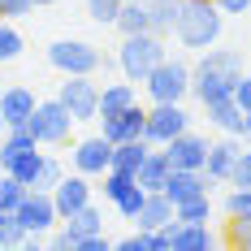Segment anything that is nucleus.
I'll return each mask as SVG.
<instances>
[{
  "label": "nucleus",
  "mask_w": 251,
  "mask_h": 251,
  "mask_svg": "<svg viewBox=\"0 0 251 251\" xmlns=\"http://www.w3.org/2000/svg\"><path fill=\"white\" fill-rule=\"evenodd\" d=\"M221 30H226V13L212 4V0H182L174 18V39L191 52H203L212 44H221Z\"/></svg>",
  "instance_id": "1"
},
{
  "label": "nucleus",
  "mask_w": 251,
  "mask_h": 251,
  "mask_svg": "<svg viewBox=\"0 0 251 251\" xmlns=\"http://www.w3.org/2000/svg\"><path fill=\"white\" fill-rule=\"evenodd\" d=\"M165 39L151 35V30H139V35H122V48H117V70H122L126 82H143V78L165 61Z\"/></svg>",
  "instance_id": "2"
},
{
  "label": "nucleus",
  "mask_w": 251,
  "mask_h": 251,
  "mask_svg": "<svg viewBox=\"0 0 251 251\" xmlns=\"http://www.w3.org/2000/svg\"><path fill=\"white\" fill-rule=\"evenodd\" d=\"M143 91L151 104H182L191 96V65L182 56H165L148 78H143Z\"/></svg>",
  "instance_id": "3"
},
{
  "label": "nucleus",
  "mask_w": 251,
  "mask_h": 251,
  "mask_svg": "<svg viewBox=\"0 0 251 251\" xmlns=\"http://www.w3.org/2000/svg\"><path fill=\"white\" fill-rule=\"evenodd\" d=\"M74 126L78 122L70 117V108H65L61 100H39V104H35V113H30V122H26V130L35 134L39 148H65Z\"/></svg>",
  "instance_id": "4"
},
{
  "label": "nucleus",
  "mask_w": 251,
  "mask_h": 251,
  "mask_svg": "<svg viewBox=\"0 0 251 251\" xmlns=\"http://www.w3.org/2000/svg\"><path fill=\"white\" fill-rule=\"evenodd\" d=\"M56 100L70 108L74 122H96L100 117V82H96V74H65Z\"/></svg>",
  "instance_id": "5"
},
{
  "label": "nucleus",
  "mask_w": 251,
  "mask_h": 251,
  "mask_svg": "<svg viewBox=\"0 0 251 251\" xmlns=\"http://www.w3.org/2000/svg\"><path fill=\"white\" fill-rule=\"evenodd\" d=\"M48 65L56 74H96L104 65V56L96 52V44H87V39H56L48 48Z\"/></svg>",
  "instance_id": "6"
},
{
  "label": "nucleus",
  "mask_w": 251,
  "mask_h": 251,
  "mask_svg": "<svg viewBox=\"0 0 251 251\" xmlns=\"http://www.w3.org/2000/svg\"><path fill=\"white\" fill-rule=\"evenodd\" d=\"M191 130V113L182 104H151L148 108V122H143V139L151 148H165L174 134Z\"/></svg>",
  "instance_id": "7"
},
{
  "label": "nucleus",
  "mask_w": 251,
  "mask_h": 251,
  "mask_svg": "<svg viewBox=\"0 0 251 251\" xmlns=\"http://www.w3.org/2000/svg\"><path fill=\"white\" fill-rule=\"evenodd\" d=\"M13 217L22 221L26 234H52V226H61V212L52 203V191H26V200L13 208Z\"/></svg>",
  "instance_id": "8"
},
{
  "label": "nucleus",
  "mask_w": 251,
  "mask_h": 251,
  "mask_svg": "<svg viewBox=\"0 0 251 251\" xmlns=\"http://www.w3.org/2000/svg\"><path fill=\"white\" fill-rule=\"evenodd\" d=\"M70 165H74V174L82 177H100L108 165H113V143L104 139V134H87V139H78L74 148H70Z\"/></svg>",
  "instance_id": "9"
},
{
  "label": "nucleus",
  "mask_w": 251,
  "mask_h": 251,
  "mask_svg": "<svg viewBox=\"0 0 251 251\" xmlns=\"http://www.w3.org/2000/svg\"><path fill=\"white\" fill-rule=\"evenodd\" d=\"M96 122H100V134L108 139V143L143 139V122H148V108H143V104L134 100L130 108H122V113H100Z\"/></svg>",
  "instance_id": "10"
},
{
  "label": "nucleus",
  "mask_w": 251,
  "mask_h": 251,
  "mask_svg": "<svg viewBox=\"0 0 251 251\" xmlns=\"http://www.w3.org/2000/svg\"><path fill=\"white\" fill-rule=\"evenodd\" d=\"M165 234H169V251H212V247H221V234L208 221H174Z\"/></svg>",
  "instance_id": "11"
},
{
  "label": "nucleus",
  "mask_w": 251,
  "mask_h": 251,
  "mask_svg": "<svg viewBox=\"0 0 251 251\" xmlns=\"http://www.w3.org/2000/svg\"><path fill=\"white\" fill-rule=\"evenodd\" d=\"M160 151L169 156V165H174V169H203L208 139H203V134H195V130H182V134H174Z\"/></svg>",
  "instance_id": "12"
},
{
  "label": "nucleus",
  "mask_w": 251,
  "mask_h": 251,
  "mask_svg": "<svg viewBox=\"0 0 251 251\" xmlns=\"http://www.w3.org/2000/svg\"><path fill=\"white\" fill-rule=\"evenodd\" d=\"M243 143L234 134H221L217 143H208V156H203V174L212 177L217 186H229V174H234V160H238Z\"/></svg>",
  "instance_id": "13"
},
{
  "label": "nucleus",
  "mask_w": 251,
  "mask_h": 251,
  "mask_svg": "<svg viewBox=\"0 0 251 251\" xmlns=\"http://www.w3.org/2000/svg\"><path fill=\"white\" fill-rule=\"evenodd\" d=\"M52 203H56V212H61V221L78 212V208H87L91 203V177L82 174H65L56 186H52Z\"/></svg>",
  "instance_id": "14"
},
{
  "label": "nucleus",
  "mask_w": 251,
  "mask_h": 251,
  "mask_svg": "<svg viewBox=\"0 0 251 251\" xmlns=\"http://www.w3.org/2000/svg\"><path fill=\"white\" fill-rule=\"evenodd\" d=\"M212 186H217V182L203 174V169H174L169 182H165V195H169L174 208H177V203L195 200V195H212Z\"/></svg>",
  "instance_id": "15"
},
{
  "label": "nucleus",
  "mask_w": 251,
  "mask_h": 251,
  "mask_svg": "<svg viewBox=\"0 0 251 251\" xmlns=\"http://www.w3.org/2000/svg\"><path fill=\"white\" fill-rule=\"evenodd\" d=\"M191 70H208V74L229 78V82H238V78L247 74V70H243V52H238V48H217V44H212V48H203L200 61H195Z\"/></svg>",
  "instance_id": "16"
},
{
  "label": "nucleus",
  "mask_w": 251,
  "mask_h": 251,
  "mask_svg": "<svg viewBox=\"0 0 251 251\" xmlns=\"http://www.w3.org/2000/svg\"><path fill=\"white\" fill-rule=\"evenodd\" d=\"M35 91L30 87H4L0 91V117H4V126H26L30 122V113H35Z\"/></svg>",
  "instance_id": "17"
},
{
  "label": "nucleus",
  "mask_w": 251,
  "mask_h": 251,
  "mask_svg": "<svg viewBox=\"0 0 251 251\" xmlns=\"http://www.w3.org/2000/svg\"><path fill=\"white\" fill-rule=\"evenodd\" d=\"M203 113H208V126H217L221 134H234V139H243V108L234 104V96L203 104Z\"/></svg>",
  "instance_id": "18"
},
{
  "label": "nucleus",
  "mask_w": 251,
  "mask_h": 251,
  "mask_svg": "<svg viewBox=\"0 0 251 251\" xmlns=\"http://www.w3.org/2000/svg\"><path fill=\"white\" fill-rule=\"evenodd\" d=\"M169 174H174V165H169V156L160 148L148 151V160L139 165V174H134V182L143 186V191H165V182H169Z\"/></svg>",
  "instance_id": "19"
},
{
  "label": "nucleus",
  "mask_w": 251,
  "mask_h": 251,
  "mask_svg": "<svg viewBox=\"0 0 251 251\" xmlns=\"http://www.w3.org/2000/svg\"><path fill=\"white\" fill-rule=\"evenodd\" d=\"M44 156H48V151L30 148V151H22V156H13V160H9L0 174H13L26 191H35V186H39V174H44Z\"/></svg>",
  "instance_id": "20"
},
{
  "label": "nucleus",
  "mask_w": 251,
  "mask_h": 251,
  "mask_svg": "<svg viewBox=\"0 0 251 251\" xmlns=\"http://www.w3.org/2000/svg\"><path fill=\"white\" fill-rule=\"evenodd\" d=\"M151 143L148 139H126V143H113V165L108 169H122V174H139V165L148 160Z\"/></svg>",
  "instance_id": "21"
},
{
  "label": "nucleus",
  "mask_w": 251,
  "mask_h": 251,
  "mask_svg": "<svg viewBox=\"0 0 251 251\" xmlns=\"http://www.w3.org/2000/svg\"><path fill=\"white\" fill-rule=\"evenodd\" d=\"M61 226L70 229L74 238H87V234H104V212L96 208V203H87V208H78V212H70Z\"/></svg>",
  "instance_id": "22"
},
{
  "label": "nucleus",
  "mask_w": 251,
  "mask_h": 251,
  "mask_svg": "<svg viewBox=\"0 0 251 251\" xmlns=\"http://www.w3.org/2000/svg\"><path fill=\"white\" fill-rule=\"evenodd\" d=\"M30 148H39L35 143V134L26 130V126H9L4 134H0V169L13 160V156H22V151H30Z\"/></svg>",
  "instance_id": "23"
},
{
  "label": "nucleus",
  "mask_w": 251,
  "mask_h": 251,
  "mask_svg": "<svg viewBox=\"0 0 251 251\" xmlns=\"http://www.w3.org/2000/svg\"><path fill=\"white\" fill-rule=\"evenodd\" d=\"M134 100H139L134 82H104L100 87V113H122V108H130Z\"/></svg>",
  "instance_id": "24"
},
{
  "label": "nucleus",
  "mask_w": 251,
  "mask_h": 251,
  "mask_svg": "<svg viewBox=\"0 0 251 251\" xmlns=\"http://www.w3.org/2000/svg\"><path fill=\"white\" fill-rule=\"evenodd\" d=\"M177 4H182V0H148V22H151V35H160V39H169V35H174Z\"/></svg>",
  "instance_id": "25"
},
{
  "label": "nucleus",
  "mask_w": 251,
  "mask_h": 251,
  "mask_svg": "<svg viewBox=\"0 0 251 251\" xmlns=\"http://www.w3.org/2000/svg\"><path fill=\"white\" fill-rule=\"evenodd\" d=\"M113 26H117V35H139V30H151V22H148V4H139V0H126Z\"/></svg>",
  "instance_id": "26"
},
{
  "label": "nucleus",
  "mask_w": 251,
  "mask_h": 251,
  "mask_svg": "<svg viewBox=\"0 0 251 251\" xmlns=\"http://www.w3.org/2000/svg\"><path fill=\"white\" fill-rule=\"evenodd\" d=\"M221 243L234 251H251V217H226V234Z\"/></svg>",
  "instance_id": "27"
},
{
  "label": "nucleus",
  "mask_w": 251,
  "mask_h": 251,
  "mask_svg": "<svg viewBox=\"0 0 251 251\" xmlns=\"http://www.w3.org/2000/svg\"><path fill=\"white\" fill-rule=\"evenodd\" d=\"M130 186H134V174H122V169H104V174H100V191H104V200H108V203H117Z\"/></svg>",
  "instance_id": "28"
},
{
  "label": "nucleus",
  "mask_w": 251,
  "mask_h": 251,
  "mask_svg": "<svg viewBox=\"0 0 251 251\" xmlns=\"http://www.w3.org/2000/svg\"><path fill=\"white\" fill-rule=\"evenodd\" d=\"M22 48H26L22 30H18L13 22H4V18H0V65H4V61H18Z\"/></svg>",
  "instance_id": "29"
},
{
  "label": "nucleus",
  "mask_w": 251,
  "mask_h": 251,
  "mask_svg": "<svg viewBox=\"0 0 251 251\" xmlns=\"http://www.w3.org/2000/svg\"><path fill=\"white\" fill-rule=\"evenodd\" d=\"M174 217L177 221H212V200H208V195H195V200L177 203Z\"/></svg>",
  "instance_id": "30"
},
{
  "label": "nucleus",
  "mask_w": 251,
  "mask_h": 251,
  "mask_svg": "<svg viewBox=\"0 0 251 251\" xmlns=\"http://www.w3.org/2000/svg\"><path fill=\"white\" fill-rule=\"evenodd\" d=\"M22 200H26V186L13 174H0V212H13Z\"/></svg>",
  "instance_id": "31"
},
{
  "label": "nucleus",
  "mask_w": 251,
  "mask_h": 251,
  "mask_svg": "<svg viewBox=\"0 0 251 251\" xmlns=\"http://www.w3.org/2000/svg\"><path fill=\"white\" fill-rule=\"evenodd\" d=\"M122 4H126V0H87V18L100 22V26H113V22H117V13H122Z\"/></svg>",
  "instance_id": "32"
},
{
  "label": "nucleus",
  "mask_w": 251,
  "mask_h": 251,
  "mask_svg": "<svg viewBox=\"0 0 251 251\" xmlns=\"http://www.w3.org/2000/svg\"><path fill=\"white\" fill-rule=\"evenodd\" d=\"M221 212L226 217H251V191L247 186H234L226 200H221Z\"/></svg>",
  "instance_id": "33"
},
{
  "label": "nucleus",
  "mask_w": 251,
  "mask_h": 251,
  "mask_svg": "<svg viewBox=\"0 0 251 251\" xmlns=\"http://www.w3.org/2000/svg\"><path fill=\"white\" fill-rule=\"evenodd\" d=\"M143 200H148V191H143V186L134 182V186H130V191H126V195H122L117 203H113V208L122 212L126 221H134V217H139V208H143Z\"/></svg>",
  "instance_id": "34"
},
{
  "label": "nucleus",
  "mask_w": 251,
  "mask_h": 251,
  "mask_svg": "<svg viewBox=\"0 0 251 251\" xmlns=\"http://www.w3.org/2000/svg\"><path fill=\"white\" fill-rule=\"evenodd\" d=\"M61 177H65V165H61L56 156H44V174H39V186H35V191H52Z\"/></svg>",
  "instance_id": "35"
},
{
  "label": "nucleus",
  "mask_w": 251,
  "mask_h": 251,
  "mask_svg": "<svg viewBox=\"0 0 251 251\" xmlns=\"http://www.w3.org/2000/svg\"><path fill=\"white\" fill-rule=\"evenodd\" d=\"M229 186H247V191H251V148L238 151V160H234V174H229Z\"/></svg>",
  "instance_id": "36"
},
{
  "label": "nucleus",
  "mask_w": 251,
  "mask_h": 251,
  "mask_svg": "<svg viewBox=\"0 0 251 251\" xmlns=\"http://www.w3.org/2000/svg\"><path fill=\"white\" fill-rule=\"evenodd\" d=\"M30 9H35L30 0H0V18H4V22H18V18L30 13Z\"/></svg>",
  "instance_id": "37"
},
{
  "label": "nucleus",
  "mask_w": 251,
  "mask_h": 251,
  "mask_svg": "<svg viewBox=\"0 0 251 251\" xmlns=\"http://www.w3.org/2000/svg\"><path fill=\"white\" fill-rule=\"evenodd\" d=\"M234 104H238L243 113H251V74H243L234 82Z\"/></svg>",
  "instance_id": "38"
},
{
  "label": "nucleus",
  "mask_w": 251,
  "mask_h": 251,
  "mask_svg": "<svg viewBox=\"0 0 251 251\" xmlns=\"http://www.w3.org/2000/svg\"><path fill=\"white\" fill-rule=\"evenodd\" d=\"M74 243H78V238H74L65 226H61V229L52 226V238H48V247H52V251H74Z\"/></svg>",
  "instance_id": "39"
},
{
  "label": "nucleus",
  "mask_w": 251,
  "mask_h": 251,
  "mask_svg": "<svg viewBox=\"0 0 251 251\" xmlns=\"http://www.w3.org/2000/svg\"><path fill=\"white\" fill-rule=\"evenodd\" d=\"M113 243H108V234H87V238H78L74 251H108Z\"/></svg>",
  "instance_id": "40"
},
{
  "label": "nucleus",
  "mask_w": 251,
  "mask_h": 251,
  "mask_svg": "<svg viewBox=\"0 0 251 251\" xmlns=\"http://www.w3.org/2000/svg\"><path fill=\"white\" fill-rule=\"evenodd\" d=\"M212 4H217L221 13H238V18H243V13H251V0H212Z\"/></svg>",
  "instance_id": "41"
},
{
  "label": "nucleus",
  "mask_w": 251,
  "mask_h": 251,
  "mask_svg": "<svg viewBox=\"0 0 251 251\" xmlns=\"http://www.w3.org/2000/svg\"><path fill=\"white\" fill-rule=\"evenodd\" d=\"M243 143L251 148V113H243Z\"/></svg>",
  "instance_id": "42"
},
{
  "label": "nucleus",
  "mask_w": 251,
  "mask_h": 251,
  "mask_svg": "<svg viewBox=\"0 0 251 251\" xmlns=\"http://www.w3.org/2000/svg\"><path fill=\"white\" fill-rule=\"evenodd\" d=\"M30 4H35V9H44V4H56V0H30Z\"/></svg>",
  "instance_id": "43"
},
{
  "label": "nucleus",
  "mask_w": 251,
  "mask_h": 251,
  "mask_svg": "<svg viewBox=\"0 0 251 251\" xmlns=\"http://www.w3.org/2000/svg\"><path fill=\"white\" fill-rule=\"evenodd\" d=\"M4 130H9V126H4V117H0V134H4Z\"/></svg>",
  "instance_id": "44"
},
{
  "label": "nucleus",
  "mask_w": 251,
  "mask_h": 251,
  "mask_svg": "<svg viewBox=\"0 0 251 251\" xmlns=\"http://www.w3.org/2000/svg\"><path fill=\"white\" fill-rule=\"evenodd\" d=\"M4 217H9V212H0V221H4Z\"/></svg>",
  "instance_id": "45"
},
{
  "label": "nucleus",
  "mask_w": 251,
  "mask_h": 251,
  "mask_svg": "<svg viewBox=\"0 0 251 251\" xmlns=\"http://www.w3.org/2000/svg\"><path fill=\"white\" fill-rule=\"evenodd\" d=\"M139 4H148V0H139Z\"/></svg>",
  "instance_id": "46"
}]
</instances>
